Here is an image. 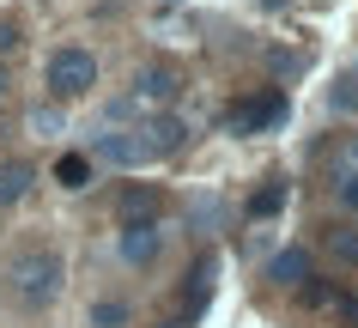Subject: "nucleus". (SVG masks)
<instances>
[{
  "instance_id": "f03ea898",
  "label": "nucleus",
  "mask_w": 358,
  "mask_h": 328,
  "mask_svg": "<svg viewBox=\"0 0 358 328\" xmlns=\"http://www.w3.org/2000/svg\"><path fill=\"white\" fill-rule=\"evenodd\" d=\"M61 255L55 250H24L13 268H6V280H13V298H19L24 310H43V304H55V292H61Z\"/></svg>"
},
{
  "instance_id": "1a4fd4ad",
  "label": "nucleus",
  "mask_w": 358,
  "mask_h": 328,
  "mask_svg": "<svg viewBox=\"0 0 358 328\" xmlns=\"http://www.w3.org/2000/svg\"><path fill=\"white\" fill-rule=\"evenodd\" d=\"M152 213H158V194L152 189H128L122 194V225H152Z\"/></svg>"
},
{
  "instance_id": "20e7f679",
  "label": "nucleus",
  "mask_w": 358,
  "mask_h": 328,
  "mask_svg": "<svg viewBox=\"0 0 358 328\" xmlns=\"http://www.w3.org/2000/svg\"><path fill=\"white\" fill-rule=\"evenodd\" d=\"M280 116H285V97L280 92H255L225 116V128L231 134H255V128H267V122H280Z\"/></svg>"
},
{
  "instance_id": "423d86ee",
  "label": "nucleus",
  "mask_w": 358,
  "mask_h": 328,
  "mask_svg": "<svg viewBox=\"0 0 358 328\" xmlns=\"http://www.w3.org/2000/svg\"><path fill=\"white\" fill-rule=\"evenodd\" d=\"M170 97H176V73L170 67H146V73L134 79L128 110H152V104H170Z\"/></svg>"
},
{
  "instance_id": "0eeeda50",
  "label": "nucleus",
  "mask_w": 358,
  "mask_h": 328,
  "mask_svg": "<svg viewBox=\"0 0 358 328\" xmlns=\"http://www.w3.org/2000/svg\"><path fill=\"white\" fill-rule=\"evenodd\" d=\"M158 243H164L158 219L152 225H122V262H134V268H146L152 255H158Z\"/></svg>"
},
{
  "instance_id": "6e6552de",
  "label": "nucleus",
  "mask_w": 358,
  "mask_h": 328,
  "mask_svg": "<svg viewBox=\"0 0 358 328\" xmlns=\"http://www.w3.org/2000/svg\"><path fill=\"white\" fill-rule=\"evenodd\" d=\"M267 280H273V286L303 292V286H310V255H303V250H280L273 262H267Z\"/></svg>"
},
{
  "instance_id": "9d476101",
  "label": "nucleus",
  "mask_w": 358,
  "mask_h": 328,
  "mask_svg": "<svg viewBox=\"0 0 358 328\" xmlns=\"http://www.w3.org/2000/svg\"><path fill=\"white\" fill-rule=\"evenodd\" d=\"M24 189H31V171L24 164H0V201H19Z\"/></svg>"
},
{
  "instance_id": "39448f33",
  "label": "nucleus",
  "mask_w": 358,
  "mask_h": 328,
  "mask_svg": "<svg viewBox=\"0 0 358 328\" xmlns=\"http://www.w3.org/2000/svg\"><path fill=\"white\" fill-rule=\"evenodd\" d=\"M328 183H334V201L346 213H358V140H346L334 152V164H328Z\"/></svg>"
},
{
  "instance_id": "4468645a",
  "label": "nucleus",
  "mask_w": 358,
  "mask_h": 328,
  "mask_svg": "<svg viewBox=\"0 0 358 328\" xmlns=\"http://www.w3.org/2000/svg\"><path fill=\"white\" fill-rule=\"evenodd\" d=\"M13 43H19V24H6V19H0V49H13Z\"/></svg>"
},
{
  "instance_id": "f257e3e1",
  "label": "nucleus",
  "mask_w": 358,
  "mask_h": 328,
  "mask_svg": "<svg viewBox=\"0 0 358 328\" xmlns=\"http://www.w3.org/2000/svg\"><path fill=\"white\" fill-rule=\"evenodd\" d=\"M182 146V122H152V128H128V134H103L97 158L103 164H152Z\"/></svg>"
},
{
  "instance_id": "7ed1b4c3",
  "label": "nucleus",
  "mask_w": 358,
  "mask_h": 328,
  "mask_svg": "<svg viewBox=\"0 0 358 328\" xmlns=\"http://www.w3.org/2000/svg\"><path fill=\"white\" fill-rule=\"evenodd\" d=\"M97 85V55L92 49H55L49 55V92L55 97H85Z\"/></svg>"
},
{
  "instance_id": "ddd939ff",
  "label": "nucleus",
  "mask_w": 358,
  "mask_h": 328,
  "mask_svg": "<svg viewBox=\"0 0 358 328\" xmlns=\"http://www.w3.org/2000/svg\"><path fill=\"white\" fill-rule=\"evenodd\" d=\"M280 201H285V189H262V194H255V213H273Z\"/></svg>"
},
{
  "instance_id": "f8f14e48",
  "label": "nucleus",
  "mask_w": 358,
  "mask_h": 328,
  "mask_svg": "<svg viewBox=\"0 0 358 328\" xmlns=\"http://www.w3.org/2000/svg\"><path fill=\"white\" fill-rule=\"evenodd\" d=\"M55 176L67 183V189H85V176H92V164H85V158H61V164H55Z\"/></svg>"
},
{
  "instance_id": "9b49d317",
  "label": "nucleus",
  "mask_w": 358,
  "mask_h": 328,
  "mask_svg": "<svg viewBox=\"0 0 358 328\" xmlns=\"http://www.w3.org/2000/svg\"><path fill=\"white\" fill-rule=\"evenodd\" d=\"M328 250H334L340 262H358V231L352 225H334V231H328Z\"/></svg>"
}]
</instances>
